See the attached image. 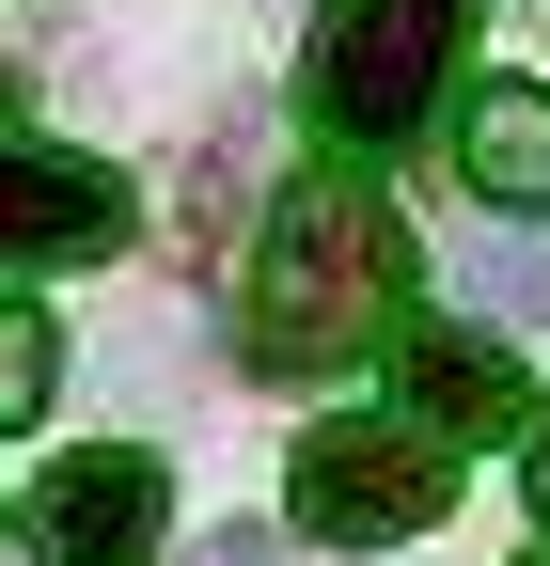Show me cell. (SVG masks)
<instances>
[{"mask_svg":"<svg viewBox=\"0 0 550 566\" xmlns=\"http://www.w3.org/2000/svg\"><path fill=\"white\" fill-rule=\"evenodd\" d=\"M393 283H409V221L362 189V174H299L284 205H267V237H252V378H330V363H362V346L393 331Z\"/></svg>","mask_w":550,"mask_h":566,"instance_id":"6da1fadb","label":"cell"},{"mask_svg":"<svg viewBox=\"0 0 550 566\" xmlns=\"http://www.w3.org/2000/svg\"><path fill=\"white\" fill-rule=\"evenodd\" d=\"M472 48V0H330L315 17V126L330 142H409Z\"/></svg>","mask_w":550,"mask_h":566,"instance_id":"7a4b0ae2","label":"cell"},{"mask_svg":"<svg viewBox=\"0 0 550 566\" xmlns=\"http://www.w3.org/2000/svg\"><path fill=\"white\" fill-rule=\"evenodd\" d=\"M441 457H456V441H425V424H315L299 472H284V488H299V535H315V551H409V535L456 504Z\"/></svg>","mask_w":550,"mask_h":566,"instance_id":"3957f363","label":"cell"},{"mask_svg":"<svg viewBox=\"0 0 550 566\" xmlns=\"http://www.w3.org/2000/svg\"><path fill=\"white\" fill-rule=\"evenodd\" d=\"M126 237H142L126 174L63 158V142H0V268H110Z\"/></svg>","mask_w":550,"mask_h":566,"instance_id":"277c9868","label":"cell"},{"mask_svg":"<svg viewBox=\"0 0 550 566\" xmlns=\"http://www.w3.org/2000/svg\"><path fill=\"white\" fill-rule=\"evenodd\" d=\"M158 520H173V472L142 441H95L47 472V551L63 566H158Z\"/></svg>","mask_w":550,"mask_h":566,"instance_id":"5b68a950","label":"cell"},{"mask_svg":"<svg viewBox=\"0 0 550 566\" xmlns=\"http://www.w3.org/2000/svg\"><path fill=\"white\" fill-rule=\"evenodd\" d=\"M393 363H409V424H425V441H519V424H535V394H519V363H504L488 315L393 346Z\"/></svg>","mask_w":550,"mask_h":566,"instance_id":"8992f818","label":"cell"},{"mask_svg":"<svg viewBox=\"0 0 550 566\" xmlns=\"http://www.w3.org/2000/svg\"><path fill=\"white\" fill-rule=\"evenodd\" d=\"M456 174H472V205H504V221H550V95L535 80L456 95Z\"/></svg>","mask_w":550,"mask_h":566,"instance_id":"52a82bcc","label":"cell"},{"mask_svg":"<svg viewBox=\"0 0 550 566\" xmlns=\"http://www.w3.org/2000/svg\"><path fill=\"white\" fill-rule=\"evenodd\" d=\"M456 283H472V315H504V331H535V315H550V252H535V237H472V252H456Z\"/></svg>","mask_w":550,"mask_h":566,"instance_id":"ba28073f","label":"cell"},{"mask_svg":"<svg viewBox=\"0 0 550 566\" xmlns=\"http://www.w3.org/2000/svg\"><path fill=\"white\" fill-rule=\"evenodd\" d=\"M47 394H63V331L32 300H0V424H47Z\"/></svg>","mask_w":550,"mask_h":566,"instance_id":"9c48e42d","label":"cell"},{"mask_svg":"<svg viewBox=\"0 0 550 566\" xmlns=\"http://www.w3.org/2000/svg\"><path fill=\"white\" fill-rule=\"evenodd\" d=\"M189 566H284V535H204Z\"/></svg>","mask_w":550,"mask_h":566,"instance_id":"30bf717a","label":"cell"},{"mask_svg":"<svg viewBox=\"0 0 550 566\" xmlns=\"http://www.w3.org/2000/svg\"><path fill=\"white\" fill-rule=\"evenodd\" d=\"M0 566H63V551H47V520H0Z\"/></svg>","mask_w":550,"mask_h":566,"instance_id":"8fae6325","label":"cell"},{"mask_svg":"<svg viewBox=\"0 0 550 566\" xmlns=\"http://www.w3.org/2000/svg\"><path fill=\"white\" fill-rule=\"evenodd\" d=\"M519 472H535V535H550V424H535V457H519Z\"/></svg>","mask_w":550,"mask_h":566,"instance_id":"7c38bea8","label":"cell"},{"mask_svg":"<svg viewBox=\"0 0 550 566\" xmlns=\"http://www.w3.org/2000/svg\"><path fill=\"white\" fill-rule=\"evenodd\" d=\"M0 111H17V80H0ZM0 142H17V126H0Z\"/></svg>","mask_w":550,"mask_h":566,"instance_id":"4fadbf2b","label":"cell"},{"mask_svg":"<svg viewBox=\"0 0 550 566\" xmlns=\"http://www.w3.org/2000/svg\"><path fill=\"white\" fill-rule=\"evenodd\" d=\"M535 566H550V535H535Z\"/></svg>","mask_w":550,"mask_h":566,"instance_id":"5bb4252c","label":"cell"}]
</instances>
